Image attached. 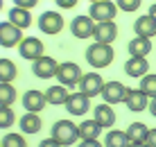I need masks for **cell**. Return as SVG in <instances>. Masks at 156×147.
<instances>
[{"mask_svg": "<svg viewBox=\"0 0 156 147\" xmlns=\"http://www.w3.org/2000/svg\"><path fill=\"white\" fill-rule=\"evenodd\" d=\"M84 57H86V61H88V66H93L95 70H100V68H106V66L113 63L115 50H113L111 43H98V41H95V43H90V45L86 48Z\"/></svg>", "mask_w": 156, "mask_h": 147, "instance_id": "obj_1", "label": "cell"}, {"mask_svg": "<svg viewBox=\"0 0 156 147\" xmlns=\"http://www.w3.org/2000/svg\"><path fill=\"white\" fill-rule=\"evenodd\" d=\"M50 136L59 145L70 147V145H77V140H79V127L73 120H57L50 129Z\"/></svg>", "mask_w": 156, "mask_h": 147, "instance_id": "obj_2", "label": "cell"}, {"mask_svg": "<svg viewBox=\"0 0 156 147\" xmlns=\"http://www.w3.org/2000/svg\"><path fill=\"white\" fill-rule=\"evenodd\" d=\"M82 75H84L82 68H79V63H75V61H63V63H59V68H57V81L63 84V86H68L70 91L79 86Z\"/></svg>", "mask_w": 156, "mask_h": 147, "instance_id": "obj_3", "label": "cell"}, {"mask_svg": "<svg viewBox=\"0 0 156 147\" xmlns=\"http://www.w3.org/2000/svg\"><path fill=\"white\" fill-rule=\"evenodd\" d=\"M36 25H39V30L43 32V34H48V36H55L59 34V32L66 27V20H63V16L59 14V12H43L39 16V20H36Z\"/></svg>", "mask_w": 156, "mask_h": 147, "instance_id": "obj_4", "label": "cell"}, {"mask_svg": "<svg viewBox=\"0 0 156 147\" xmlns=\"http://www.w3.org/2000/svg\"><path fill=\"white\" fill-rule=\"evenodd\" d=\"M18 54L23 59H27V61H36L39 57L45 54V45H43V41L36 39V36H25V39L18 43Z\"/></svg>", "mask_w": 156, "mask_h": 147, "instance_id": "obj_5", "label": "cell"}, {"mask_svg": "<svg viewBox=\"0 0 156 147\" xmlns=\"http://www.w3.org/2000/svg\"><path fill=\"white\" fill-rule=\"evenodd\" d=\"M23 30L16 27L9 20H2L0 23V48H18V43L23 41Z\"/></svg>", "mask_w": 156, "mask_h": 147, "instance_id": "obj_6", "label": "cell"}, {"mask_svg": "<svg viewBox=\"0 0 156 147\" xmlns=\"http://www.w3.org/2000/svg\"><path fill=\"white\" fill-rule=\"evenodd\" d=\"M118 5L113 0H104V2H93L88 9V16L95 20V23H102V20H113L118 16Z\"/></svg>", "mask_w": 156, "mask_h": 147, "instance_id": "obj_7", "label": "cell"}, {"mask_svg": "<svg viewBox=\"0 0 156 147\" xmlns=\"http://www.w3.org/2000/svg\"><path fill=\"white\" fill-rule=\"evenodd\" d=\"M84 95L88 97H95V95H102V88H104V79H102L100 73H84L82 75V81L77 86Z\"/></svg>", "mask_w": 156, "mask_h": 147, "instance_id": "obj_8", "label": "cell"}, {"mask_svg": "<svg viewBox=\"0 0 156 147\" xmlns=\"http://www.w3.org/2000/svg\"><path fill=\"white\" fill-rule=\"evenodd\" d=\"M57 68H59V63L52 57H48V54H43V57H39L36 61H32V73H34L39 79L57 77Z\"/></svg>", "mask_w": 156, "mask_h": 147, "instance_id": "obj_9", "label": "cell"}, {"mask_svg": "<svg viewBox=\"0 0 156 147\" xmlns=\"http://www.w3.org/2000/svg\"><path fill=\"white\" fill-rule=\"evenodd\" d=\"M127 88L122 81H104V88H102V97H104L106 104H120V102H125L127 97Z\"/></svg>", "mask_w": 156, "mask_h": 147, "instance_id": "obj_10", "label": "cell"}, {"mask_svg": "<svg viewBox=\"0 0 156 147\" xmlns=\"http://www.w3.org/2000/svg\"><path fill=\"white\" fill-rule=\"evenodd\" d=\"M93 30H95V20L90 16H75L70 20V32L75 39H93Z\"/></svg>", "mask_w": 156, "mask_h": 147, "instance_id": "obj_11", "label": "cell"}, {"mask_svg": "<svg viewBox=\"0 0 156 147\" xmlns=\"http://www.w3.org/2000/svg\"><path fill=\"white\" fill-rule=\"evenodd\" d=\"M23 109L25 111H32V113H41L43 109L48 106V100H45V91H36V88H30L25 91L23 95Z\"/></svg>", "mask_w": 156, "mask_h": 147, "instance_id": "obj_12", "label": "cell"}, {"mask_svg": "<svg viewBox=\"0 0 156 147\" xmlns=\"http://www.w3.org/2000/svg\"><path fill=\"white\" fill-rule=\"evenodd\" d=\"M63 106H66V111L70 116H86L90 109V97L84 95L82 91H77V93H70V97H68V102Z\"/></svg>", "mask_w": 156, "mask_h": 147, "instance_id": "obj_13", "label": "cell"}, {"mask_svg": "<svg viewBox=\"0 0 156 147\" xmlns=\"http://www.w3.org/2000/svg\"><path fill=\"white\" fill-rule=\"evenodd\" d=\"M93 39L98 43H113L118 39V25H115V20H102V23H95Z\"/></svg>", "mask_w": 156, "mask_h": 147, "instance_id": "obj_14", "label": "cell"}, {"mask_svg": "<svg viewBox=\"0 0 156 147\" xmlns=\"http://www.w3.org/2000/svg\"><path fill=\"white\" fill-rule=\"evenodd\" d=\"M125 104H127V109H129V111H133V113H140V111H145V109L149 106V97L145 95L140 88H127Z\"/></svg>", "mask_w": 156, "mask_h": 147, "instance_id": "obj_15", "label": "cell"}, {"mask_svg": "<svg viewBox=\"0 0 156 147\" xmlns=\"http://www.w3.org/2000/svg\"><path fill=\"white\" fill-rule=\"evenodd\" d=\"M125 73L133 79H140L149 73V61L147 57H129L125 63Z\"/></svg>", "mask_w": 156, "mask_h": 147, "instance_id": "obj_16", "label": "cell"}, {"mask_svg": "<svg viewBox=\"0 0 156 147\" xmlns=\"http://www.w3.org/2000/svg\"><path fill=\"white\" fill-rule=\"evenodd\" d=\"M68 97H70V88L63 84H52L50 88H45V100L52 106H63L68 102Z\"/></svg>", "mask_w": 156, "mask_h": 147, "instance_id": "obj_17", "label": "cell"}, {"mask_svg": "<svg viewBox=\"0 0 156 147\" xmlns=\"http://www.w3.org/2000/svg\"><path fill=\"white\" fill-rule=\"evenodd\" d=\"M93 113H95V120H98L102 127H113L115 124V120H118V116H115V109H113V104H106V102H102V104H98V106H93Z\"/></svg>", "mask_w": 156, "mask_h": 147, "instance_id": "obj_18", "label": "cell"}, {"mask_svg": "<svg viewBox=\"0 0 156 147\" xmlns=\"http://www.w3.org/2000/svg\"><path fill=\"white\" fill-rule=\"evenodd\" d=\"M18 127H20V134H39L43 122H41V116L39 113H32V111H25L23 116L18 118Z\"/></svg>", "mask_w": 156, "mask_h": 147, "instance_id": "obj_19", "label": "cell"}, {"mask_svg": "<svg viewBox=\"0 0 156 147\" xmlns=\"http://www.w3.org/2000/svg\"><path fill=\"white\" fill-rule=\"evenodd\" d=\"M7 18H9V23H14L16 27H20V30H27V27L34 23V20H32V9H23V7H16V5L9 9Z\"/></svg>", "mask_w": 156, "mask_h": 147, "instance_id": "obj_20", "label": "cell"}, {"mask_svg": "<svg viewBox=\"0 0 156 147\" xmlns=\"http://www.w3.org/2000/svg\"><path fill=\"white\" fill-rule=\"evenodd\" d=\"M77 127H79V140H98L100 134H102V129H104L98 120H95V118L79 122Z\"/></svg>", "mask_w": 156, "mask_h": 147, "instance_id": "obj_21", "label": "cell"}, {"mask_svg": "<svg viewBox=\"0 0 156 147\" xmlns=\"http://www.w3.org/2000/svg\"><path fill=\"white\" fill-rule=\"evenodd\" d=\"M127 50H129L131 57H147L152 52V39H147V36H133L129 41Z\"/></svg>", "mask_w": 156, "mask_h": 147, "instance_id": "obj_22", "label": "cell"}, {"mask_svg": "<svg viewBox=\"0 0 156 147\" xmlns=\"http://www.w3.org/2000/svg\"><path fill=\"white\" fill-rule=\"evenodd\" d=\"M133 32H136V36H147V39L156 36V18H152L149 14L136 18V23H133Z\"/></svg>", "mask_w": 156, "mask_h": 147, "instance_id": "obj_23", "label": "cell"}, {"mask_svg": "<svg viewBox=\"0 0 156 147\" xmlns=\"http://www.w3.org/2000/svg\"><path fill=\"white\" fill-rule=\"evenodd\" d=\"M131 140H129L127 131H120V129H111L104 138V147H129Z\"/></svg>", "mask_w": 156, "mask_h": 147, "instance_id": "obj_24", "label": "cell"}, {"mask_svg": "<svg viewBox=\"0 0 156 147\" xmlns=\"http://www.w3.org/2000/svg\"><path fill=\"white\" fill-rule=\"evenodd\" d=\"M18 77V66L12 61V59H0V81H7V84H14V79Z\"/></svg>", "mask_w": 156, "mask_h": 147, "instance_id": "obj_25", "label": "cell"}, {"mask_svg": "<svg viewBox=\"0 0 156 147\" xmlns=\"http://www.w3.org/2000/svg\"><path fill=\"white\" fill-rule=\"evenodd\" d=\"M147 131H149V127H147L145 122H131V124L127 127V136H129V140H131V143H145Z\"/></svg>", "mask_w": 156, "mask_h": 147, "instance_id": "obj_26", "label": "cell"}, {"mask_svg": "<svg viewBox=\"0 0 156 147\" xmlns=\"http://www.w3.org/2000/svg\"><path fill=\"white\" fill-rule=\"evenodd\" d=\"M16 102V88L14 84L0 81V106H12Z\"/></svg>", "mask_w": 156, "mask_h": 147, "instance_id": "obj_27", "label": "cell"}, {"mask_svg": "<svg viewBox=\"0 0 156 147\" xmlns=\"http://www.w3.org/2000/svg\"><path fill=\"white\" fill-rule=\"evenodd\" d=\"M0 145L2 147H27V140H25V134H5L2 140H0Z\"/></svg>", "mask_w": 156, "mask_h": 147, "instance_id": "obj_28", "label": "cell"}, {"mask_svg": "<svg viewBox=\"0 0 156 147\" xmlns=\"http://www.w3.org/2000/svg\"><path fill=\"white\" fill-rule=\"evenodd\" d=\"M138 88H140L147 97H156V75L147 73L145 77H140V86H138Z\"/></svg>", "mask_w": 156, "mask_h": 147, "instance_id": "obj_29", "label": "cell"}, {"mask_svg": "<svg viewBox=\"0 0 156 147\" xmlns=\"http://www.w3.org/2000/svg\"><path fill=\"white\" fill-rule=\"evenodd\" d=\"M16 122V113L12 106H0V129H9Z\"/></svg>", "mask_w": 156, "mask_h": 147, "instance_id": "obj_30", "label": "cell"}, {"mask_svg": "<svg viewBox=\"0 0 156 147\" xmlns=\"http://www.w3.org/2000/svg\"><path fill=\"white\" fill-rule=\"evenodd\" d=\"M115 5H118V9H120V12L131 14V12H138V9H140L143 0H115Z\"/></svg>", "mask_w": 156, "mask_h": 147, "instance_id": "obj_31", "label": "cell"}, {"mask_svg": "<svg viewBox=\"0 0 156 147\" xmlns=\"http://www.w3.org/2000/svg\"><path fill=\"white\" fill-rule=\"evenodd\" d=\"M16 7H23V9H34L39 5V0H14Z\"/></svg>", "mask_w": 156, "mask_h": 147, "instance_id": "obj_32", "label": "cell"}, {"mask_svg": "<svg viewBox=\"0 0 156 147\" xmlns=\"http://www.w3.org/2000/svg\"><path fill=\"white\" fill-rule=\"evenodd\" d=\"M55 2H57V7H59V9H73L75 5L79 2V0H55Z\"/></svg>", "mask_w": 156, "mask_h": 147, "instance_id": "obj_33", "label": "cell"}, {"mask_svg": "<svg viewBox=\"0 0 156 147\" xmlns=\"http://www.w3.org/2000/svg\"><path fill=\"white\" fill-rule=\"evenodd\" d=\"M145 143H147L149 147H156V127L147 131V138H145Z\"/></svg>", "mask_w": 156, "mask_h": 147, "instance_id": "obj_34", "label": "cell"}, {"mask_svg": "<svg viewBox=\"0 0 156 147\" xmlns=\"http://www.w3.org/2000/svg\"><path fill=\"white\" fill-rule=\"evenodd\" d=\"M39 147H63V145H59L52 136H48L45 140H41V143H39Z\"/></svg>", "mask_w": 156, "mask_h": 147, "instance_id": "obj_35", "label": "cell"}, {"mask_svg": "<svg viewBox=\"0 0 156 147\" xmlns=\"http://www.w3.org/2000/svg\"><path fill=\"white\" fill-rule=\"evenodd\" d=\"M77 147H104V143H100V140H79Z\"/></svg>", "mask_w": 156, "mask_h": 147, "instance_id": "obj_36", "label": "cell"}, {"mask_svg": "<svg viewBox=\"0 0 156 147\" xmlns=\"http://www.w3.org/2000/svg\"><path fill=\"white\" fill-rule=\"evenodd\" d=\"M147 111L156 118V97H149V106H147Z\"/></svg>", "mask_w": 156, "mask_h": 147, "instance_id": "obj_37", "label": "cell"}, {"mask_svg": "<svg viewBox=\"0 0 156 147\" xmlns=\"http://www.w3.org/2000/svg\"><path fill=\"white\" fill-rule=\"evenodd\" d=\"M149 16H152V18H156V2L149 7Z\"/></svg>", "mask_w": 156, "mask_h": 147, "instance_id": "obj_38", "label": "cell"}, {"mask_svg": "<svg viewBox=\"0 0 156 147\" xmlns=\"http://www.w3.org/2000/svg\"><path fill=\"white\" fill-rule=\"evenodd\" d=\"M129 147H149V145H147V143H131Z\"/></svg>", "mask_w": 156, "mask_h": 147, "instance_id": "obj_39", "label": "cell"}, {"mask_svg": "<svg viewBox=\"0 0 156 147\" xmlns=\"http://www.w3.org/2000/svg\"><path fill=\"white\" fill-rule=\"evenodd\" d=\"M88 2H90V5H93V2H104V0H88Z\"/></svg>", "mask_w": 156, "mask_h": 147, "instance_id": "obj_40", "label": "cell"}, {"mask_svg": "<svg viewBox=\"0 0 156 147\" xmlns=\"http://www.w3.org/2000/svg\"><path fill=\"white\" fill-rule=\"evenodd\" d=\"M0 9H2V0H0Z\"/></svg>", "mask_w": 156, "mask_h": 147, "instance_id": "obj_41", "label": "cell"}, {"mask_svg": "<svg viewBox=\"0 0 156 147\" xmlns=\"http://www.w3.org/2000/svg\"><path fill=\"white\" fill-rule=\"evenodd\" d=\"M0 147H2V145H0Z\"/></svg>", "mask_w": 156, "mask_h": 147, "instance_id": "obj_42", "label": "cell"}]
</instances>
